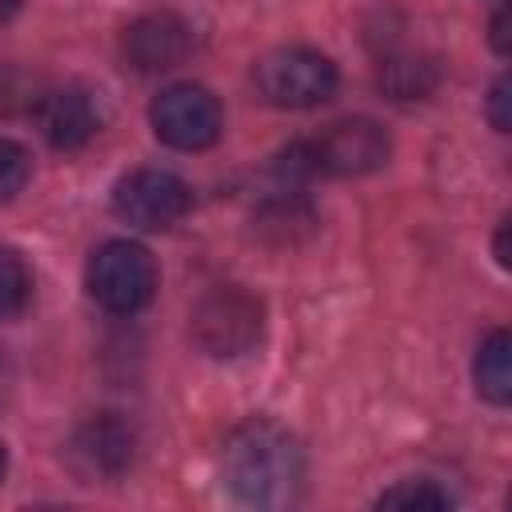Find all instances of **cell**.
<instances>
[{"mask_svg": "<svg viewBox=\"0 0 512 512\" xmlns=\"http://www.w3.org/2000/svg\"><path fill=\"white\" fill-rule=\"evenodd\" d=\"M228 492L252 508H292L304 488V452L276 420H244L220 452Z\"/></svg>", "mask_w": 512, "mask_h": 512, "instance_id": "6da1fadb", "label": "cell"}, {"mask_svg": "<svg viewBox=\"0 0 512 512\" xmlns=\"http://www.w3.org/2000/svg\"><path fill=\"white\" fill-rule=\"evenodd\" d=\"M88 292L104 312L132 316L156 292V260L136 240H108L88 260Z\"/></svg>", "mask_w": 512, "mask_h": 512, "instance_id": "7a4b0ae2", "label": "cell"}, {"mask_svg": "<svg viewBox=\"0 0 512 512\" xmlns=\"http://www.w3.org/2000/svg\"><path fill=\"white\" fill-rule=\"evenodd\" d=\"M264 332V304L240 288V284H220L204 292L192 308V336L208 356L232 360L252 352V344Z\"/></svg>", "mask_w": 512, "mask_h": 512, "instance_id": "3957f363", "label": "cell"}, {"mask_svg": "<svg viewBox=\"0 0 512 512\" xmlns=\"http://www.w3.org/2000/svg\"><path fill=\"white\" fill-rule=\"evenodd\" d=\"M336 64L312 48H276L256 64V88L276 108H316L336 92Z\"/></svg>", "mask_w": 512, "mask_h": 512, "instance_id": "277c9868", "label": "cell"}, {"mask_svg": "<svg viewBox=\"0 0 512 512\" xmlns=\"http://www.w3.org/2000/svg\"><path fill=\"white\" fill-rule=\"evenodd\" d=\"M148 120H152V132L176 148V152H200V148H212L220 128H224V116H220V104L208 88L200 84H168L152 108H148Z\"/></svg>", "mask_w": 512, "mask_h": 512, "instance_id": "5b68a950", "label": "cell"}, {"mask_svg": "<svg viewBox=\"0 0 512 512\" xmlns=\"http://www.w3.org/2000/svg\"><path fill=\"white\" fill-rule=\"evenodd\" d=\"M192 208V188L164 168H136L112 192V212L144 232H164L180 224Z\"/></svg>", "mask_w": 512, "mask_h": 512, "instance_id": "8992f818", "label": "cell"}, {"mask_svg": "<svg viewBox=\"0 0 512 512\" xmlns=\"http://www.w3.org/2000/svg\"><path fill=\"white\" fill-rule=\"evenodd\" d=\"M316 172L328 176H364L388 160V132L368 116H348L328 124L312 144Z\"/></svg>", "mask_w": 512, "mask_h": 512, "instance_id": "52a82bcc", "label": "cell"}, {"mask_svg": "<svg viewBox=\"0 0 512 512\" xmlns=\"http://www.w3.org/2000/svg\"><path fill=\"white\" fill-rule=\"evenodd\" d=\"M192 24L176 12H148L124 28V60L136 72H168L192 56Z\"/></svg>", "mask_w": 512, "mask_h": 512, "instance_id": "ba28073f", "label": "cell"}, {"mask_svg": "<svg viewBox=\"0 0 512 512\" xmlns=\"http://www.w3.org/2000/svg\"><path fill=\"white\" fill-rule=\"evenodd\" d=\"M136 456V432L124 416L116 412H100L88 424L76 428L72 436V460L84 476H120Z\"/></svg>", "mask_w": 512, "mask_h": 512, "instance_id": "9c48e42d", "label": "cell"}, {"mask_svg": "<svg viewBox=\"0 0 512 512\" xmlns=\"http://www.w3.org/2000/svg\"><path fill=\"white\" fill-rule=\"evenodd\" d=\"M40 128H44L52 148L76 152L96 136L100 112L84 88H56L40 100Z\"/></svg>", "mask_w": 512, "mask_h": 512, "instance_id": "30bf717a", "label": "cell"}, {"mask_svg": "<svg viewBox=\"0 0 512 512\" xmlns=\"http://www.w3.org/2000/svg\"><path fill=\"white\" fill-rule=\"evenodd\" d=\"M508 332L504 328H496L480 348H476V364H472V376H476V392L488 400V404H496V408H504L508 400H512V368H508Z\"/></svg>", "mask_w": 512, "mask_h": 512, "instance_id": "8fae6325", "label": "cell"}, {"mask_svg": "<svg viewBox=\"0 0 512 512\" xmlns=\"http://www.w3.org/2000/svg\"><path fill=\"white\" fill-rule=\"evenodd\" d=\"M436 80H440V72L424 56H396V60H388L380 68V88L392 100H420V96H428L436 88Z\"/></svg>", "mask_w": 512, "mask_h": 512, "instance_id": "7c38bea8", "label": "cell"}, {"mask_svg": "<svg viewBox=\"0 0 512 512\" xmlns=\"http://www.w3.org/2000/svg\"><path fill=\"white\" fill-rule=\"evenodd\" d=\"M28 292H32V276H28L24 256L0 244V320H12L16 312H24Z\"/></svg>", "mask_w": 512, "mask_h": 512, "instance_id": "4fadbf2b", "label": "cell"}, {"mask_svg": "<svg viewBox=\"0 0 512 512\" xmlns=\"http://www.w3.org/2000/svg\"><path fill=\"white\" fill-rule=\"evenodd\" d=\"M376 504L380 508H448L452 496L444 488H436L432 480H404V484L380 492Z\"/></svg>", "mask_w": 512, "mask_h": 512, "instance_id": "5bb4252c", "label": "cell"}, {"mask_svg": "<svg viewBox=\"0 0 512 512\" xmlns=\"http://www.w3.org/2000/svg\"><path fill=\"white\" fill-rule=\"evenodd\" d=\"M24 184H28V152L16 140L0 136V204H8Z\"/></svg>", "mask_w": 512, "mask_h": 512, "instance_id": "9a60e30c", "label": "cell"}, {"mask_svg": "<svg viewBox=\"0 0 512 512\" xmlns=\"http://www.w3.org/2000/svg\"><path fill=\"white\" fill-rule=\"evenodd\" d=\"M508 76H500L496 84H492V92H488V120H492V128L496 132H508V124H512V116H508Z\"/></svg>", "mask_w": 512, "mask_h": 512, "instance_id": "2e32d148", "label": "cell"}, {"mask_svg": "<svg viewBox=\"0 0 512 512\" xmlns=\"http://www.w3.org/2000/svg\"><path fill=\"white\" fill-rule=\"evenodd\" d=\"M492 48H496L500 56H508V8H500V12L492 16Z\"/></svg>", "mask_w": 512, "mask_h": 512, "instance_id": "e0dca14e", "label": "cell"}, {"mask_svg": "<svg viewBox=\"0 0 512 512\" xmlns=\"http://www.w3.org/2000/svg\"><path fill=\"white\" fill-rule=\"evenodd\" d=\"M496 264H500V268L512 264V260H508V220H500V228H496Z\"/></svg>", "mask_w": 512, "mask_h": 512, "instance_id": "ac0fdd59", "label": "cell"}, {"mask_svg": "<svg viewBox=\"0 0 512 512\" xmlns=\"http://www.w3.org/2000/svg\"><path fill=\"white\" fill-rule=\"evenodd\" d=\"M16 8H20V0H0V24H4V20H8Z\"/></svg>", "mask_w": 512, "mask_h": 512, "instance_id": "d6986e66", "label": "cell"}, {"mask_svg": "<svg viewBox=\"0 0 512 512\" xmlns=\"http://www.w3.org/2000/svg\"><path fill=\"white\" fill-rule=\"evenodd\" d=\"M4 468H8V456H4V444H0V480H4Z\"/></svg>", "mask_w": 512, "mask_h": 512, "instance_id": "ffe728a7", "label": "cell"}]
</instances>
